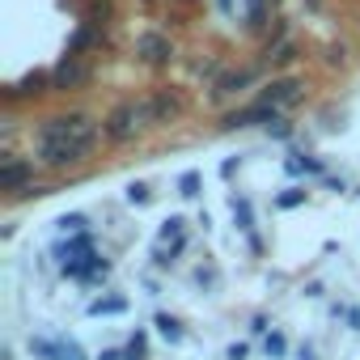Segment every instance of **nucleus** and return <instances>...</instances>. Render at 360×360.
I'll list each match as a JSON object with an SVG mask.
<instances>
[{"label": "nucleus", "mask_w": 360, "mask_h": 360, "mask_svg": "<svg viewBox=\"0 0 360 360\" xmlns=\"http://www.w3.org/2000/svg\"><path fill=\"white\" fill-rule=\"evenodd\" d=\"M233 217H238V229H246L250 238H255V208H250V200L242 195V200H233Z\"/></svg>", "instance_id": "6ab92c4d"}, {"label": "nucleus", "mask_w": 360, "mask_h": 360, "mask_svg": "<svg viewBox=\"0 0 360 360\" xmlns=\"http://www.w3.org/2000/svg\"><path fill=\"white\" fill-rule=\"evenodd\" d=\"M183 115V98H178L174 89H157L153 98H148V119L153 123H169V119H178Z\"/></svg>", "instance_id": "6e6552de"}, {"label": "nucleus", "mask_w": 360, "mask_h": 360, "mask_svg": "<svg viewBox=\"0 0 360 360\" xmlns=\"http://www.w3.org/2000/svg\"><path fill=\"white\" fill-rule=\"evenodd\" d=\"M136 56H140L144 64H153V68H165V64L174 60V43H169L161 30H144V34L136 39Z\"/></svg>", "instance_id": "423d86ee"}, {"label": "nucleus", "mask_w": 360, "mask_h": 360, "mask_svg": "<svg viewBox=\"0 0 360 360\" xmlns=\"http://www.w3.org/2000/svg\"><path fill=\"white\" fill-rule=\"evenodd\" d=\"M30 187H39V183H34V161L13 157V153L0 157V191H9L13 200H22Z\"/></svg>", "instance_id": "20e7f679"}, {"label": "nucleus", "mask_w": 360, "mask_h": 360, "mask_svg": "<svg viewBox=\"0 0 360 360\" xmlns=\"http://www.w3.org/2000/svg\"><path fill=\"white\" fill-rule=\"evenodd\" d=\"M195 77H208V81L217 77V81H221V77H225V72H221V60H208V64H200V68H195Z\"/></svg>", "instance_id": "cd10ccee"}, {"label": "nucleus", "mask_w": 360, "mask_h": 360, "mask_svg": "<svg viewBox=\"0 0 360 360\" xmlns=\"http://www.w3.org/2000/svg\"><path fill=\"white\" fill-rule=\"evenodd\" d=\"M47 85H51V77H43V72H34V77H26L22 85H9V89H5V102H22V98H39V94H47Z\"/></svg>", "instance_id": "9b49d317"}, {"label": "nucleus", "mask_w": 360, "mask_h": 360, "mask_svg": "<svg viewBox=\"0 0 360 360\" xmlns=\"http://www.w3.org/2000/svg\"><path fill=\"white\" fill-rule=\"evenodd\" d=\"M98 136H106V131L77 136V140H34V157H39L43 165H51V169H64V165H72V161H85V157L94 153Z\"/></svg>", "instance_id": "f257e3e1"}, {"label": "nucleus", "mask_w": 360, "mask_h": 360, "mask_svg": "<svg viewBox=\"0 0 360 360\" xmlns=\"http://www.w3.org/2000/svg\"><path fill=\"white\" fill-rule=\"evenodd\" d=\"M85 5H89L85 22H89V26H98V30H106V26H110V18H115V0H85Z\"/></svg>", "instance_id": "4468645a"}, {"label": "nucleus", "mask_w": 360, "mask_h": 360, "mask_svg": "<svg viewBox=\"0 0 360 360\" xmlns=\"http://www.w3.org/2000/svg\"><path fill=\"white\" fill-rule=\"evenodd\" d=\"M217 5H221V9H225V13H233V0H217Z\"/></svg>", "instance_id": "c9c22d12"}, {"label": "nucleus", "mask_w": 360, "mask_h": 360, "mask_svg": "<svg viewBox=\"0 0 360 360\" xmlns=\"http://www.w3.org/2000/svg\"><path fill=\"white\" fill-rule=\"evenodd\" d=\"M347 322H352V330H360V309L356 305H347Z\"/></svg>", "instance_id": "f704fd0d"}, {"label": "nucleus", "mask_w": 360, "mask_h": 360, "mask_svg": "<svg viewBox=\"0 0 360 360\" xmlns=\"http://www.w3.org/2000/svg\"><path fill=\"white\" fill-rule=\"evenodd\" d=\"M250 330H255V335H263V339L271 335V326H267V318H263V314H255V322H250Z\"/></svg>", "instance_id": "2f4dec72"}, {"label": "nucleus", "mask_w": 360, "mask_h": 360, "mask_svg": "<svg viewBox=\"0 0 360 360\" xmlns=\"http://www.w3.org/2000/svg\"><path fill=\"white\" fill-rule=\"evenodd\" d=\"M98 360H127V352H119V347H106V352H98Z\"/></svg>", "instance_id": "473e14b6"}, {"label": "nucleus", "mask_w": 360, "mask_h": 360, "mask_svg": "<svg viewBox=\"0 0 360 360\" xmlns=\"http://www.w3.org/2000/svg\"><path fill=\"white\" fill-rule=\"evenodd\" d=\"M56 225H60V233H72V238H77V233H89V221H85V212H64Z\"/></svg>", "instance_id": "aec40b11"}, {"label": "nucleus", "mask_w": 360, "mask_h": 360, "mask_svg": "<svg viewBox=\"0 0 360 360\" xmlns=\"http://www.w3.org/2000/svg\"><path fill=\"white\" fill-rule=\"evenodd\" d=\"M280 119H284V115H280L276 106H267V102H250V106L229 110V115L221 119V127H225V131H233V127H255V123L271 127V123H280Z\"/></svg>", "instance_id": "39448f33"}, {"label": "nucleus", "mask_w": 360, "mask_h": 360, "mask_svg": "<svg viewBox=\"0 0 360 360\" xmlns=\"http://www.w3.org/2000/svg\"><path fill=\"white\" fill-rule=\"evenodd\" d=\"M288 174H322V161H314V157H288Z\"/></svg>", "instance_id": "5701e85b"}, {"label": "nucleus", "mask_w": 360, "mask_h": 360, "mask_svg": "<svg viewBox=\"0 0 360 360\" xmlns=\"http://www.w3.org/2000/svg\"><path fill=\"white\" fill-rule=\"evenodd\" d=\"M225 360H250V343H229L225 347Z\"/></svg>", "instance_id": "c85d7f7f"}, {"label": "nucleus", "mask_w": 360, "mask_h": 360, "mask_svg": "<svg viewBox=\"0 0 360 360\" xmlns=\"http://www.w3.org/2000/svg\"><path fill=\"white\" fill-rule=\"evenodd\" d=\"M301 204H305V187H288V191L276 195V208H284V212L288 208H301Z\"/></svg>", "instance_id": "4be33fe9"}, {"label": "nucleus", "mask_w": 360, "mask_h": 360, "mask_svg": "<svg viewBox=\"0 0 360 360\" xmlns=\"http://www.w3.org/2000/svg\"><path fill=\"white\" fill-rule=\"evenodd\" d=\"M267 136H276V140H288V136H292V123H288V119H280V123H271V127H267Z\"/></svg>", "instance_id": "c756f323"}, {"label": "nucleus", "mask_w": 360, "mask_h": 360, "mask_svg": "<svg viewBox=\"0 0 360 360\" xmlns=\"http://www.w3.org/2000/svg\"><path fill=\"white\" fill-rule=\"evenodd\" d=\"M301 81L297 77H276V81H267L263 89H259V98L255 102H267V106H276V110H284V106H292L297 98H301Z\"/></svg>", "instance_id": "0eeeda50"}, {"label": "nucleus", "mask_w": 360, "mask_h": 360, "mask_svg": "<svg viewBox=\"0 0 360 360\" xmlns=\"http://www.w3.org/2000/svg\"><path fill=\"white\" fill-rule=\"evenodd\" d=\"M148 356V330H131V339H127V360H144Z\"/></svg>", "instance_id": "412c9836"}, {"label": "nucleus", "mask_w": 360, "mask_h": 360, "mask_svg": "<svg viewBox=\"0 0 360 360\" xmlns=\"http://www.w3.org/2000/svg\"><path fill=\"white\" fill-rule=\"evenodd\" d=\"M195 284H217V271H195Z\"/></svg>", "instance_id": "72a5a7b5"}, {"label": "nucleus", "mask_w": 360, "mask_h": 360, "mask_svg": "<svg viewBox=\"0 0 360 360\" xmlns=\"http://www.w3.org/2000/svg\"><path fill=\"white\" fill-rule=\"evenodd\" d=\"M178 191H183L187 200H195V195H200V174H195V169H187L183 178H178Z\"/></svg>", "instance_id": "bb28decb"}, {"label": "nucleus", "mask_w": 360, "mask_h": 360, "mask_svg": "<svg viewBox=\"0 0 360 360\" xmlns=\"http://www.w3.org/2000/svg\"><path fill=\"white\" fill-rule=\"evenodd\" d=\"M183 250H187V238H178V242H157V246H153V263H157V267H169Z\"/></svg>", "instance_id": "dca6fc26"}, {"label": "nucleus", "mask_w": 360, "mask_h": 360, "mask_svg": "<svg viewBox=\"0 0 360 360\" xmlns=\"http://www.w3.org/2000/svg\"><path fill=\"white\" fill-rule=\"evenodd\" d=\"M110 314H127V297H98V301H89V318H110Z\"/></svg>", "instance_id": "2eb2a0df"}, {"label": "nucleus", "mask_w": 360, "mask_h": 360, "mask_svg": "<svg viewBox=\"0 0 360 360\" xmlns=\"http://www.w3.org/2000/svg\"><path fill=\"white\" fill-rule=\"evenodd\" d=\"M56 339H60V360H85V352H81L77 339H68V335H56Z\"/></svg>", "instance_id": "393cba45"}, {"label": "nucleus", "mask_w": 360, "mask_h": 360, "mask_svg": "<svg viewBox=\"0 0 360 360\" xmlns=\"http://www.w3.org/2000/svg\"><path fill=\"white\" fill-rule=\"evenodd\" d=\"M255 81H259V68H255V64H246V68H229V72L217 81L212 94H217V98H229V94H238V89H246V85H255Z\"/></svg>", "instance_id": "1a4fd4ad"}, {"label": "nucleus", "mask_w": 360, "mask_h": 360, "mask_svg": "<svg viewBox=\"0 0 360 360\" xmlns=\"http://www.w3.org/2000/svg\"><path fill=\"white\" fill-rule=\"evenodd\" d=\"M183 225H187L183 217H169V221H161V242H178V238H187V233H183Z\"/></svg>", "instance_id": "b1692460"}, {"label": "nucleus", "mask_w": 360, "mask_h": 360, "mask_svg": "<svg viewBox=\"0 0 360 360\" xmlns=\"http://www.w3.org/2000/svg\"><path fill=\"white\" fill-rule=\"evenodd\" d=\"M127 200H131V204H148V187H144V183H131V187H127Z\"/></svg>", "instance_id": "7c9ffc66"}, {"label": "nucleus", "mask_w": 360, "mask_h": 360, "mask_svg": "<svg viewBox=\"0 0 360 360\" xmlns=\"http://www.w3.org/2000/svg\"><path fill=\"white\" fill-rule=\"evenodd\" d=\"M263 352H267V360H284V356H288V335H284V330H271V335L263 339Z\"/></svg>", "instance_id": "a211bd4d"}, {"label": "nucleus", "mask_w": 360, "mask_h": 360, "mask_svg": "<svg viewBox=\"0 0 360 360\" xmlns=\"http://www.w3.org/2000/svg\"><path fill=\"white\" fill-rule=\"evenodd\" d=\"M106 43V30H98V26H89V22H81V30L68 39V56H81V51H89V47H102Z\"/></svg>", "instance_id": "9d476101"}, {"label": "nucleus", "mask_w": 360, "mask_h": 360, "mask_svg": "<svg viewBox=\"0 0 360 360\" xmlns=\"http://www.w3.org/2000/svg\"><path fill=\"white\" fill-rule=\"evenodd\" d=\"M144 123H153V119H148V98H140V102H119V106L102 119V131H106V140L127 144Z\"/></svg>", "instance_id": "f03ea898"}, {"label": "nucleus", "mask_w": 360, "mask_h": 360, "mask_svg": "<svg viewBox=\"0 0 360 360\" xmlns=\"http://www.w3.org/2000/svg\"><path fill=\"white\" fill-rule=\"evenodd\" d=\"M153 326H157V335H161L165 343H183V339H187L183 322H178L174 314H157V318H153Z\"/></svg>", "instance_id": "ddd939ff"}, {"label": "nucleus", "mask_w": 360, "mask_h": 360, "mask_svg": "<svg viewBox=\"0 0 360 360\" xmlns=\"http://www.w3.org/2000/svg\"><path fill=\"white\" fill-rule=\"evenodd\" d=\"M94 81V64L85 56H64L56 68H51V89L56 94H77Z\"/></svg>", "instance_id": "7ed1b4c3"}, {"label": "nucleus", "mask_w": 360, "mask_h": 360, "mask_svg": "<svg viewBox=\"0 0 360 360\" xmlns=\"http://www.w3.org/2000/svg\"><path fill=\"white\" fill-rule=\"evenodd\" d=\"M26 347H30V356H39V360H60V339H56V335H30Z\"/></svg>", "instance_id": "f8f14e48"}, {"label": "nucleus", "mask_w": 360, "mask_h": 360, "mask_svg": "<svg viewBox=\"0 0 360 360\" xmlns=\"http://www.w3.org/2000/svg\"><path fill=\"white\" fill-rule=\"evenodd\" d=\"M297 60V43H288V39H280L276 47H267V64L271 68H288Z\"/></svg>", "instance_id": "f3484780"}, {"label": "nucleus", "mask_w": 360, "mask_h": 360, "mask_svg": "<svg viewBox=\"0 0 360 360\" xmlns=\"http://www.w3.org/2000/svg\"><path fill=\"white\" fill-rule=\"evenodd\" d=\"M250 5V30H263L267 26V0H246Z\"/></svg>", "instance_id": "a878e982"}]
</instances>
